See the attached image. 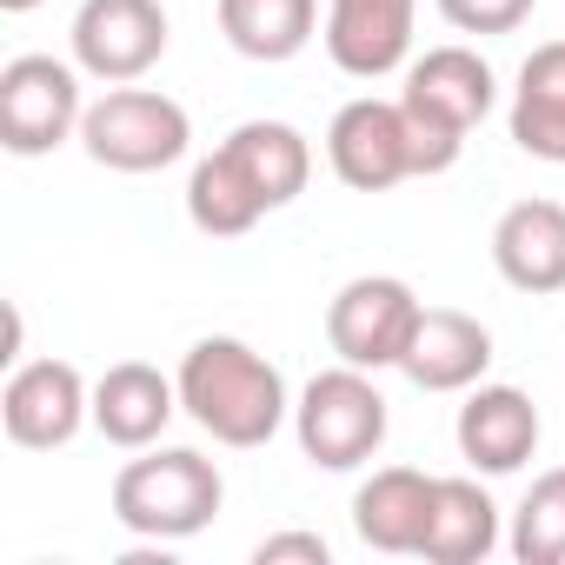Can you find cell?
Instances as JSON below:
<instances>
[{"mask_svg":"<svg viewBox=\"0 0 565 565\" xmlns=\"http://www.w3.org/2000/svg\"><path fill=\"white\" fill-rule=\"evenodd\" d=\"M220 505H226V479L193 446H140V459L114 472V519L153 545L206 532Z\"/></svg>","mask_w":565,"mask_h":565,"instance_id":"cell-3","label":"cell"},{"mask_svg":"<svg viewBox=\"0 0 565 565\" xmlns=\"http://www.w3.org/2000/svg\"><path fill=\"white\" fill-rule=\"evenodd\" d=\"M294 439L320 472H353L386 446V393L366 366H327L294 399Z\"/></svg>","mask_w":565,"mask_h":565,"instance_id":"cell-5","label":"cell"},{"mask_svg":"<svg viewBox=\"0 0 565 565\" xmlns=\"http://www.w3.org/2000/svg\"><path fill=\"white\" fill-rule=\"evenodd\" d=\"M186 220L206 239H239L266 220V200L246 186V173L226 160V147H213L193 173H186Z\"/></svg>","mask_w":565,"mask_h":565,"instance_id":"cell-21","label":"cell"},{"mask_svg":"<svg viewBox=\"0 0 565 565\" xmlns=\"http://www.w3.org/2000/svg\"><path fill=\"white\" fill-rule=\"evenodd\" d=\"M499 81L486 67L479 47H426L419 61H406V134H413V180L446 173L466 153V134L492 114Z\"/></svg>","mask_w":565,"mask_h":565,"instance_id":"cell-2","label":"cell"},{"mask_svg":"<svg viewBox=\"0 0 565 565\" xmlns=\"http://www.w3.org/2000/svg\"><path fill=\"white\" fill-rule=\"evenodd\" d=\"M539 406L519 393V386H466V406L452 419V439H459V459L486 479H505L519 472L532 452H539Z\"/></svg>","mask_w":565,"mask_h":565,"instance_id":"cell-12","label":"cell"},{"mask_svg":"<svg viewBox=\"0 0 565 565\" xmlns=\"http://www.w3.org/2000/svg\"><path fill=\"white\" fill-rule=\"evenodd\" d=\"M87 120V94H81V67L54 61V54H14L0 67V147L41 160L61 140H74Z\"/></svg>","mask_w":565,"mask_h":565,"instance_id":"cell-6","label":"cell"},{"mask_svg":"<svg viewBox=\"0 0 565 565\" xmlns=\"http://www.w3.org/2000/svg\"><path fill=\"white\" fill-rule=\"evenodd\" d=\"M327 167L353 186V193H386L399 180H413V134H406V107L360 94L333 114L327 127Z\"/></svg>","mask_w":565,"mask_h":565,"instance_id":"cell-10","label":"cell"},{"mask_svg":"<svg viewBox=\"0 0 565 565\" xmlns=\"http://www.w3.org/2000/svg\"><path fill=\"white\" fill-rule=\"evenodd\" d=\"M419 313H426V300L406 287L399 273H360V279H347V287L333 294V307H327V347L347 366L386 373V366L406 360Z\"/></svg>","mask_w":565,"mask_h":565,"instance_id":"cell-7","label":"cell"},{"mask_svg":"<svg viewBox=\"0 0 565 565\" xmlns=\"http://www.w3.org/2000/svg\"><path fill=\"white\" fill-rule=\"evenodd\" d=\"M173 413H180V380H167L147 360H120V366H107L94 380V433L107 446H120V452L160 446Z\"/></svg>","mask_w":565,"mask_h":565,"instance_id":"cell-14","label":"cell"},{"mask_svg":"<svg viewBox=\"0 0 565 565\" xmlns=\"http://www.w3.org/2000/svg\"><path fill=\"white\" fill-rule=\"evenodd\" d=\"M512 140L519 153L565 167V41H545L525 54L512 87Z\"/></svg>","mask_w":565,"mask_h":565,"instance_id":"cell-20","label":"cell"},{"mask_svg":"<svg viewBox=\"0 0 565 565\" xmlns=\"http://www.w3.org/2000/svg\"><path fill=\"white\" fill-rule=\"evenodd\" d=\"M180 413L213 439V446H233V452H253L266 446L279 426L294 419V399H287V380L266 353H253L246 340L233 333H206L180 353Z\"/></svg>","mask_w":565,"mask_h":565,"instance_id":"cell-1","label":"cell"},{"mask_svg":"<svg viewBox=\"0 0 565 565\" xmlns=\"http://www.w3.org/2000/svg\"><path fill=\"white\" fill-rule=\"evenodd\" d=\"M220 8V34L239 61L279 67L313 47L320 34V0H213Z\"/></svg>","mask_w":565,"mask_h":565,"instance_id":"cell-18","label":"cell"},{"mask_svg":"<svg viewBox=\"0 0 565 565\" xmlns=\"http://www.w3.org/2000/svg\"><path fill=\"white\" fill-rule=\"evenodd\" d=\"M486 366H492V333L459 307H426L413 327V347L399 360V373L419 393H466L486 380Z\"/></svg>","mask_w":565,"mask_h":565,"instance_id":"cell-15","label":"cell"},{"mask_svg":"<svg viewBox=\"0 0 565 565\" xmlns=\"http://www.w3.org/2000/svg\"><path fill=\"white\" fill-rule=\"evenodd\" d=\"M492 552H499V505H492V492L479 479H439L419 558L426 565H479Z\"/></svg>","mask_w":565,"mask_h":565,"instance_id":"cell-19","label":"cell"},{"mask_svg":"<svg viewBox=\"0 0 565 565\" xmlns=\"http://www.w3.org/2000/svg\"><path fill=\"white\" fill-rule=\"evenodd\" d=\"M433 486L439 479L419 472V466H380L353 492V532L373 552H413L419 558V539H426V519H433Z\"/></svg>","mask_w":565,"mask_h":565,"instance_id":"cell-17","label":"cell"},{"mask_svg":"<svg viewBox=\"0 0 565 565\" xmlns=\"http://www.w3.org/2000/svg\"><path fill=\"white\" fill-rule=\"evenodd\" d=\"M0 426L21 452H54L81 426H94V386L74 360H14L0 386Z\"/></svg>","mask_w":565,"mask_h":565,"instance_id":"cell-9","label":"cell"},{"mask_svg":"<svg viewBox=\"0 0 565 565\" xmlns=\"http://www.w3.org/2000/svg\"><path fill=\"white\" fill-rule=\"evenodd\" d=\"M505 545L519 565H565V466H552L525 486Z\"/></svg>","mask_w":565,"mask_h":565,"instance_id":"cell-22","label":"cell"},{"mask_svg":"<svg viewBox=\"0 0 565 565\" xmlns=\"http://www.w3.org/2000/svg\"><path fill=\"white\" fill-rule=\"evenodd\" d=\"M226 160L246 173V186L266 200V213L294 206L313 180V140L294 127V120H239L226 140Z\"/></svg>","mask_w":565,"mask_h":565,"instance_id":"cell-16","label":"cell"},{"mask_svg":"<svg viewBox=\"0 0 565 565\" xmlns=\"http://www.w3.org/2000/svg\"><path fill=\"white\" fill-rule=\"evenodd\" d=\"M167 8L160 0H81L74 14V67L100 87L147 81L167 61Z\"/></svg>","mask_w":565,"mask_h":565,"instance_id":"cell-8","label":"cell"},{"mask_svg":"<svg viewBox=\"0 0 565 565\" xmlns=\"http://www.w3.org/2000/svg\"><path fill=\"white\" fill-rule=\"evenodd\" d=\"M41 0H0V14H34Z\"/></svg>","mask_w":565,"mask_h":565,"instance_id":"cell-25","label":"cell"},{"mask_svg":"<svg viewBox=\"0 0 565 565\" xmlns=\"http://www.w3.org/2000/svg\"><path fill=\"white\" fill-rule=\"evenodd\" d=\"M433 8L459 34H512L532 21V0H433Z\"/></svg>","mask_w":565,"mask_h":565,"instance_id":"cell-23","label":"cell"},{"mask_svg":"<svg viewBox=\"0 0 565 565\" xmlns=\"http://www.w3.org/2000/svg\"><path fill=\"white\" fill-rule=\"evenodd\" d=\"M81 147L94 167L107 173H160L173 160H186L193 147V120L173 94L160 87H107L100 100H87V120H81Z\"/></svg>","mask_w":565,"mask_h":565,"instance_id":"cell-4","label":"cell"},{"mask_svg":"<svg viewBox=\"0 0 565 565\" xmlns=\"http://www.w3.org/2000/svg\"><path fill=\"white\" fill-rule=\"evenodd\" d=\"M413 21L419 0H327V54L353 81H386L413 61Z\"/></svg>","mask_w":565,"mask_h":565,"instance_id":"cell-11","label":"cell"},{"mask_svg":"<svg viewBox=\"0 0 565 565\" xmlns=\"http://www.w3.org/2000/svg\"><path fill=\"white\" fill-rule=\"evenodd\" d=\"M327 558H333V545L320 532H273L253 545V565H327Z\"/></svg>","mask_w":565,"mask_h":565,"instance_id":"cell-24","label":"cell"},{"mask_svg":"<svg viewBox=\"0 0 565 565\" xmlns=\"http://www.w3.org/2000/svg\"><path fill=\"white\" fill-rule=\"evenodd\" d=\"M492 266L512 294H565V200H519L492 226Z\"/></svg>","mask_w":565,"mask_h":565,"instance_id":"cell-13","label":"cell"}]
</instances>
